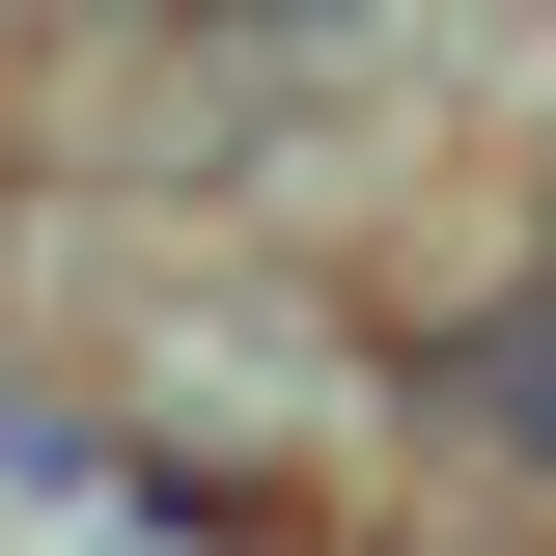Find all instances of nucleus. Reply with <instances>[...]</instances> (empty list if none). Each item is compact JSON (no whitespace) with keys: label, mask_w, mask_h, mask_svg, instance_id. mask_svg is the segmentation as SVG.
I'll list each match as a JSON object with an SVG mask.
<instances>
[{"label":"nucleus","mask_w":556,"mask_h":556,"mask_svg":"<svg viewBox=\"0 0 556 556\" xmlns=\"http://www.w3.org/2000/svg\"><path fill=\"white\" fill-rule=\"evenodd\" d=\"M195 28H362V0H195Z\"/></svg>","instance_id":"f257e3e1"}]
</instances>
